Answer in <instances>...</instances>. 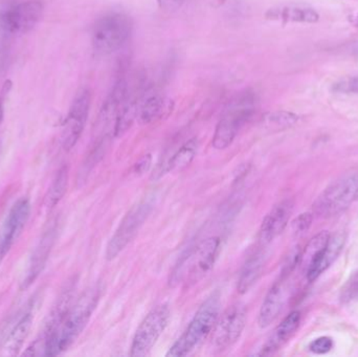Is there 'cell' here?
Wrapping results in <instances>:
<instances>
[{
  "label": "cell",
  "mask_w": 358,
  "mask_h": 357,
  "mask_svg": "<svg viewBox=\"0 0 358 357\" xmlns=\"http://www.w3.org/2000/svg\"><path fill=\"white\" fill-rule=\"evenodd\" d=\"M151 163H152V156L150 154L144 155L138 163L134 165V172L138 175L146 173L150 169Z\"/></svg>",
  "instance_id": "obj_31"
},
{
  "label": "cell",
  "mask_w": 358,
  "mask_h": 357,
  "mask_svg": "<svg viewBox=\"0 0 358 357\" xmlns=\"http://www.w3.org/2000/svg\"><path fill=\"white\" fill-rule=\"evenodd\" d=\"M43 4L39 0H25L8 8L0 16V25L8 35L29 33L41 20Z\"/></svg>",
  "instance_id": "obj_9"
},
{
  "label": "cell",
  "mask_w": 358,
  "mask_h": 357,
  "mask_svg": "<svg viewBox=\"0 0 358 357\" xmlns=\"http://www.w3.org/2000/svg\"><path fill=\"white\" fill-rule=\"evenodd\" d=\"M132 21L128 15L111 12L101 17L92 29V46L100 54L117 52L129 39Z\"/></svg>",
  "instance_id": "obj_3"
},
{
  "label": "cell",
  "mask_w": 358,
  "mask_h": 357,
  "mask_svg": "<svg viewBox=\"0 0 358 357\" xmlns=\"http://www.w3.org/2000/svg\"><path fill=\"white\" fill-rule=\"evenodd\" d=\"M340 299L343 304H348L358 300V272L350 277L346 284L343 286Z\"/></svg>",
  "instance_id": "obj_26"
},
{
  "label": "cell",
  "mask_w": 358,
  "mask_h": 357,
  "mask_svg": "<svg viewBox=\"0 0 358 357\" xmlns=\"http://www.w3.org/2000/svg\"><path fill=\"white\" fill-rule=\"evenodd\" d=\"M355 201H358V192H357V197H355Z\"/></svg>",
  "instance_id": "obj_33"
},
{
  "label": "cell",
  "mask_w": 358,
  "mask_h": 357,
  "mask_svg": "<svg viewBox=\"0 0 358 357\" xmlns=\"http://www.w3.org/2000/svg\"><path fill=\"white\" fill-rule=\"evenodd\" d=\"M161 8L166 10H176L182 6L185 0H157Z\"/></svg>",
  "instance_id": "obj_32"
},
{
  "label": "cell",
  "mask_w": 358,
  "mask_h": 357,
  "mask_svg": "<svg viewBox=\"0 0 358 357\" xmlns=\"http://www.w3.org/2000/svg\"><path fill=\"white\" fill-rule=\"evenodd\" d=\"M220 293L215 291L200 306L183 335L170 348L167 356H187L199 347L212 333L220 316Z\"/></svg>",
  "instance_id": "obj_2"
},
{
  "label": "cell",
  "mask_w": 358,
  "mask_h": 357,
  "mask_svg": "<svg viewBox=\"0 0 358 357\" xmlns=\"http://www.w3.org/2000/svg\"><path fill=\"white\" fill-rule=\"evenodd\" d=\"M286 301V289L282 281L275 283L265 297L259 312L258 324L261 328L271 326L281 314Z\"/></svg>",
  "instance_id": "obj_17"
},
{
  "label": "cell",
  "mask_w": 358,
  "mask_h": 357,
  "mask_svg": "<svg viewBox=\"0 0 358 357\" xmlns=\"http://www.w3.org/2000/svg\"><path fill=\"white\" fill-rule=\"evenodd\" d=\"M298 115L287 111L269 113L264 117V124L271 129L281 130L292 127L298 122Z\"/></svg>",
  "instance_id": "obj_25"
},
{
  "label": "cell",
  "mask_w": 358,
  "mask_h": 357,
  "mask_svg": "<svg viewBox=\"0 0 358 357\" xmlns=\"http://www.w3.org/2000/svg\"><path fill=\"white\" fill-rule=\"evenodd\" d=\"M334 347V342L330 337H320L311 343L310 350L313 354H328Z\"/></svg>",
  "instance_id": "obj_29"
},
{
  "label": "cell",
  "mask_w": 358,
  "mask_h": 357,
  "mask_svg": "<svg viewBox=\"0 0 358 357\" xmlns=\"http://www.w3.org/2000/svg\"><path fill=\"white\" fill-rule=\"evenodd\" d=\"M301 323V314L299 312H292V314H288L281 324L275 329L271 337H269L267 343L263 347L261 356H269L273 354V352L279 350L284 344L287 343L294 333L298 330L299 326Z\"/></svg>",
  "instance_id": "obj_18"
},
{
  "label": "cell",
  "mask_w": 358,
  "mask_h": 357,
  "mask_svg": "<svg viewBox=\"0 0 358 357\" xmlns=\"http://www.w3.org/2000/svg\"><path fill=\"white\" fill-rule=\"evenodd\" d=\"M294 211V201L285 199L277 203L265 216L259 231V240L262 245H268L283 233L289 222Z\"/></svg>",
  "instance_id": "obj_15"
},
{
  "label": "cell",
  "mask_w": 358,
  "mask_h": 357,
  "mask_svg": "<svg viewBox=\"0 0 358 357\" xmlns=\"http://www.w3.org/2000/svg\"><path fill=\"white\" fill-rule=\"evenodd\" d=\"M198 148H199V143L197 138L187 140L172 155L164 169V173L182 171L183 169L189 167L197 155Z\"/></svg>",
  "instance_id": "obj_21"
},
{
  "label": "cell",
  "mask_w": 358,
  "mask_h": 357,
  "mask_svg": "<svg viewBox=\"0 0 358 357\" xmlns=\"http://www.w3.org/2000/svg\"><path fill=\"white\" fill-rule=\"evenodd\" d=\"M164 108V99L159 94L148 96L138 111V119L142 125L152 123L161 117Z\"/></svg>",
  "instance_id": "obj_23"
},
{
  "label": "cell",
  "mask_w": 358,
  "mask_h": 357,
  "mask_svg": "<svg viewBox=\"0 0 358 357\" xmlns=\"http://www.w3.org/2000/svg\"><path fill=\"white\" fill-rule=\"evenodd\" d=\"M265 264V253L257 249L245 260L238 279V293L244 295L248 293L260 278Z\"/></svg>",
  "instance_id": "obj_19"
},
{
  "label": "cell",
  "mask_w": 358,
  "mask_h": 357,
  "mask_svg": "<svg viewBox=\"0 0 358 357\" xmlns=\"http://www.w3.org/2000/svg\"><path fill=\"white\" fill-rule=\"evenodd\" d=\"M334 90L344 94H358V77L347 78L334 85Z\"/></svg>",
  "instance_id": "obj_28"
},
{
  "label": "cell",
  "mask_w": 358,
  "mask_h": 357,
  "mask_svg": "<svg viewBox=\"0 0 358 357\" xmlns=\"http://www.w3.org/2000/svg\"><path fill=\"white\" fill-rule=\"evenodd\" d=\"M246 325V308L236 303L219 316L212 333V345L217 351L233 347L243 333Z\"/></svg>",
  "instance_id": "obj_8"
},
{
  "label": "cell",
  "mask_w": 358,
  "mask_h": 357,
  "mask_svg": "<svg viewBox=\"0 0 358 357\" xmlns=\"http://www.w3.org/2000/svg\"><path fill=\"white\" fill-rule=\"evenodd\" d=\"M103 287L100 283L86 289L71 305L60 328L44 345L43 356H56L66 351L83 333L96 309Z\"/></svg>",
  "instance_id": "obj_1"
},
{
  "label": "cell",
  "mask_w": 358,
  "mask_h": 357,
  "mask_svg": "<svg viewBox=\"0 0 358 357\" xmlns=\"http://www.w3.org/2000/svg\"><path fill=\"white\" fill-rule=\"evenodd\" d=\"M252 113L254 108L248 100L240 101L234 104L221 117L215 129L212 140L213 147L217 150L227 149L234 142L238 132L250 119Z\"/></svg>",
  "instance_id": "obj_10"
},
{
  "label": "cell",
  "mask_w": 358,
  "mask_h": 357,
  "mask_svg": "<svg viewBox=\"0 0 358 357\" xmlns=\"http://www.w3.org/2000/svg\"><path fill=\"white\" fill-rule=\"evenodd\" d=\"M152 209V201L149 199H143L127 212L107 245L106 259L108 261L115 259L136 238V235L148 219Z\"/></svg>",
  "instance_id": "obj_6"
},
{
  "label": "cell",
  "mask_w": 358,
  "mask_h": 357,
  "mask_svg": "<svg viewBox=\"0 0 358 357\" xmlns=\"http://www.w3.org/2000/svg\"><path fill=\"white\" fill-rule=\"evenodd\" d=\"M313 221V215L311 213H303L299 215L292 221V228L296 235H302L310 228Z\"/></svg>",
  "instance_id": "obj_27"
},
{
  "label": "cell",
  "mask_w": 358,
  "mask_h": 357,
  "mask_svg": "<svg viewBox=\"0 0 358 357\" xmlns=\"http://www.w3.org/2000/svg\"><path fill=\"white\" fill-rule=\"evenodd\" d=\"M37 299H29L6 319L0 330V354L15 356L27 340L35 318Z\"/></svg>",
  "instance_id": "obj_4"
},
{
  "label": "cell",
  "mask_w": 358,
  "mask_h": 357,
  "mask_svg": "<svg viewBox=\"0 0 358 357\" xmlns=\"http://www.w3.org/2000/svg\"><path fill=\"white\" fill-rule=\"evenodd\" d=\"M29 214L31 203L29 199L22 197L10 207L8 215L0 224V263L22 232L29 220Z\"/></svg>",
  "instance_id": "obj_13"
},
{
  "label": "cell",
  "mask_w": 358,
  "mask_h": 357,
  "mask_svg": "<svg viewBox=\"0 0 358 357\" xmlns=\"http://www.w3.org/2000/svg\"><path fill=\"white\" fill-rule=\"evenodd\" d=\"M345 245L344 235L338 234L330 236L326 247L313 258V261L309 263L306 270L307 279L313 282L315 279L319 278L340 255Z\"/></svg>",
  "instance_id": "obj_16"
},
{
  "label": "cell",
  "mask_w": 358,
  "mask_h": 357,
  "mask_svg": "<svg viewBox=\"0 0 358 357\" xmlns=\"http://www.w3.org/2000/svg\"><path fill=\"white\" fill-rule=\"evenodd\" d=\"M56 238L57 224L56 222H54L44 231L39 242L34 249L33 255H31L29 266H27V275L21 282L22 289H27L41 274L46 262H48V256L52 252Z\"/></svg>",
  "instance_id": "obj_14"
},
{
  "label": "cell",
  "mask_w": 358,
  "mask_h": 357,
  "mask_svg": "<svg viewBox=\"0 0 358 357\" xmlns=\"http://www.w3.org/2000/svg\"><path fill=\"white\" fill-rule=\"evenodd\" d=\"M358 192V173L345 176L328 187L315 201L313 213L329 218L344 212L355 201Z\"/></svg>",
  "instance_id": "obj_5"
},
{
  "label": "cell",
  "mask_w": 358,
  "mask_h": 357,
  "mask_svg": "<svg viewBox=\"0 0 358 357\" xmlns=\"http://www.w3.org/2000/svg\"><path fill=\"white\" fill-rule=\"evenodd\" d=\"M330 234L326 231L324 232L320 233L317 236L313 237L311 239L310 242L307 245L306 249H305L304 253L303 255H301L300 261L302 263L305 264V268H308L309 263L313 261V258L326 247L328 241H329Z\"/></svg>",
  "instance_id": "obj_24"
},
{
  "label": "cell",
  "mask_w": 358,
  "mask_h": 357,
  "mask_svg": "<svg viewBox=\"0 0 358 357\" xmlns=\"http://www.w3.org/2000/svg\"><path fill=\"white\" fill-rule=\"evenodd\" d=\"M170 316H171V312L167 304H161L153 308L141 323L140 327L134 335L130 356L134 357L148 356L167 328Z\"/></svg>",
  "instance_id": "obj_7"
},
{
  "label": "cell",
  "mask_w": 358,
  "mask_h": 357,
  "mask_svg": "<svg viewBox=\"0 0 358 357\" xmlns=\"http://www.w3.org/2000/svg\"><path fill=\"white\" fill-rule=\"evenodd\" d=\"M67 186H69V168L63 166L57 172L48 190V198H46L48 207H54L60 203L66 193Z\"/></svg>",
  "instance_id": "obj_22"
},
{
  "label": "cell",
  "mask_w": 358,
  "mask_h": 357,
  "mask_svg": "<svg viewBox=\"0 0 358 357\" xmlns=\"http://www.w3.org/2000/svg\"><path fill=\"white\" fill-rule=\"evenodd\" d=\"M90 104H92V94L90 90L83 88L73 99L69 115L63 125L61 140H62L64 150H71L81 138L87 122Z\"/></svg>",
  "instance_id": "obj_12"
},
{
  "label": "cell",
  "mask_w": 358,
  "mask_h": 357,
  "mask_svg": "<svg viewBox=\"0 0 358 357\" xmlns=\"http://www.w3.org/2000/svg\"><path fill=\"white\" fill-rule=\"evenodd\" d=\"M12 82L10 80H6L2 85L1 90H0V125H1L2 121L4 117V105H6V98L10 94V89H12Z\"/></svg>",
  "instance_id": "obj_30"
},
{
  "label": "cell",
  "mask_w": 358,
  "mask_h": 357,
  "mask_svg": "<svg viewBox=\"0 0 358 357\" xmlns=\"http://www.w3.org/2000/svg\"><path fill=\"white\" fill-rule=\"evenodd\" d=\"M221 241L219 237H210L202 241L187 258L185 287H192L201 281L214 268L219 253Z\"/></svg>",
  "instance_id": "obj_11"
},
{
  "label": "cell",
  "mask_w": 358,
  "mask_h": 357,
  "mask_svg": "<svg viewBox=\"0 0 358 357\" xmlns=\"http://www.w3.org/2000/svg\"><path fill=\"white\" fill-rule=\"evenodd\" d=\"M266 17L271 20L285 22L315 23L319 21L320 15L313 8L302 6H285L271 8Z\"/></svg>",
  "instance_id": "obj_20"
}]
</instances>
